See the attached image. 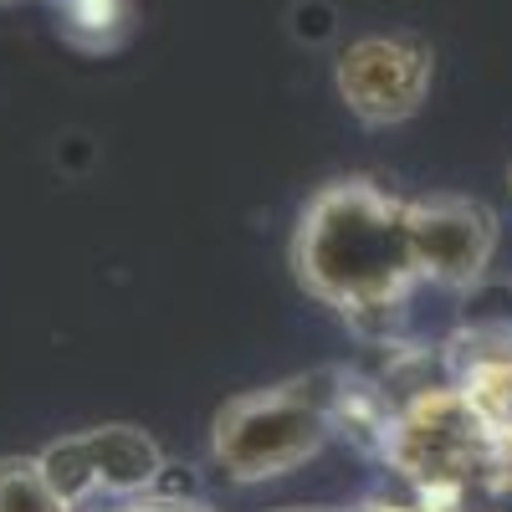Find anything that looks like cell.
<instances>
[{
	"mask_svg": "<svg viewBox=\"0 0 512 512\" xmlns=\"http://www.w3.org/2000/svg\"><path fill=\"white\" fill-rule=\"evenodd\" d=\"M292 272L323 308L364 328L390 323L420 287L405 236V195L369 175L328 180L297 216Z\"/></svg>",
	"mask_w": 512,
	"mask_h": 512,
	"instance_id": "1",
	"label": "cell"
},
{
	"mask_svg": "<svg viewBox=\"0 0 512 512\" xmlns=\"http://www.w3.org/2000/svg\"><path fill=\"white\" fill-rule=\"evenodd\" d=\"M338 369L323 364L308 374H292L262 390H246L226 400L210 420V461L236 487L277 482L297 466H308L333 441V390Z\"/></svg>",
	"mask_w": 512,
	"mask_h": 512,
	"instance_id": "2",
	"label": "cell"
},
{
	"mask_svg": "<svg viewBox=\"0 0 512 512\" xmlns=\"http://www.w3.org/2000/svg\"><path fill=\"white\" fill-rule=\"evenodd\" d=\"M333 88L359 123L395 128L415 118L436 88V47L410 31L354 36L333 62Z\"/></svg>",
	"mask_w": 512,
	"mask_h": 512,
	"instance_id": "3",
	"label": "cell"
},
{
	"mask_svg": "<svg viewBox=\"0 0 512 512\" xmlns=\"http://www.w3.org/2000/svg\"><path fill=\"white\" fill-rule=\"evenodd\" d=\"M47 477L88 512L93 502H128L144 497L164 482L169 461L164 446L144 431V425H88L72 431L62 441H52L47 451H36Z\"/></svg>",
	"mask_w": 512,
	"mask_h": 512,
	"instance_id": "4",
	"label": "cell"
},
{
	"mask_svg": "<svg viewBox=\"0 0 512 512\" xmlns=\"http://www.w3.org/2000/svg\"><path fill=\"white\" fill-rule=\"evenodd\" d=\"M405 236L420 282L441 292H472L502 246V221L472 195H415L405 200Z\"/></svg>",
	"mask_w": 512,
	"mask_h": 512,
	"instance_id": "5",
	"label": "cell"
},
{
	"mask_svg": "<svg viewBox=\"0 0 512 512\" xmlns=\"http://www.w3.org/2000/svg\"><path fill=\"white\" fill-rule=\"evenodd\" d=\"M0 512H82L52 477L41 456H0Z\"/></svg>",
	"mask_w": 512,
	"mask_h": 512,
	"instance_id": "6",
	"label": "cell"
},
{
	"mask_svg": "<svg viewBox=\"0 0 512 512\" xmlns=\"http://www.w3.org/2000/svg\"><path fill=\"white\" fill-rule=\"evenodd\" d=\"M52 11L62 36L82 52H108L128 31V0H52Z\"/></svg>",
	"mask_w": 512,
	"mask_h": 512,
	"instance_id": "7",
	"label": "cell"
},
{
	"mask_svg": "<svg viewBox=\"0 0 512 512\" xmlns=\"http://www.w3.org/2000/svg\"><path fill=\"white\" fill-rule=\"evenodd\" d=\"M113 512H216V507L200 502V497H164V492H144V497L118 502Z\"/></svg>",
	"mask_w": 512,
	"mask_h": 512,
	"instance_id": "8",
	"label": "cell"
},
{
	"mask_svg": "<svg viewBox=\"0 0 512 512\" xmlns=\"http://www.w3.org/2000/svg\"><path fill=\"white\" fill-rule=\"evenodd\" d=\"M292 512H354V507H292Z\"/></svg>",
	"mask_w": 512,
	"mask_h": 512,
	"instance_id": "9",
	"label": "cell"
},
{
	"mask_svg": "<svg viewBox=\"0 0 512 512\" xmlns=\"http://www.w3.org/2000/svg\"><path fill=\"white\" fill-rule=\"evenodd\" d=\"M507 185H512V169H507Z\"/></svg>",
	"mask_w": 512,
	"mask_h": 512,
	"instance_id": "10",
	"label": "cell"
}]
</instances>
